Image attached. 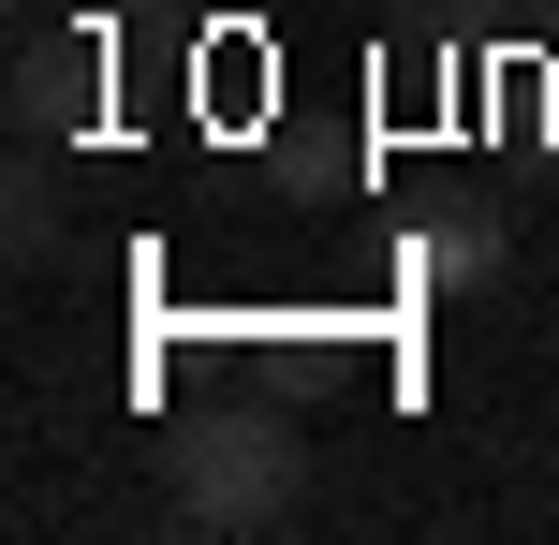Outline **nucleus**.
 I'll use <instances>...</instances> for the list:
<instances>
[{
  "instance_id": "obj_1",
  "label": "nucleus",
  "mask_w": 559,
  "mask_h": 545,
  "mask_svg": "<svg viewBox=\"0 0 559 545\" xmlns=\"http://www.w3.org/2000/svg\"><path fill=\"white\" fill-rule=\"evenodd\" d=\"M309 501V442L295 413L236 399V413H192V428L163 442V517L177 531H280Z\"/></svg>"
},
{
  "instance_id": "obj_4",
  "label": "nucleus",
  "mask_w": 559,
  "mask_h": 545,
  "mask_svg": "<svg viewBox=\"0 0 559 545\" xmlns=\"http://www.w3.org/2000/svg\"><path fill=\"white\" fill-rule=\"evenodd\" d=\"M0 236H15V265H45L59 251V192H45V147L15 163V192H0Z\"/></svg>"
},
{
  "instance_id": "obj_3",
  "label": "nucleus",
  "mask_w": 559,
  "mask_h": 545,
  "mask_svg": "<svg viewBox=\"0 0 559 545\" xmlns=\"http://www.w3.org/2000/svg\"><path fill=\"white\" fill-rule=\"evenodd\" d=\"M397 265H413V295H486L515 265V236H501V206H442V222H413Z\"/></svg>"
},
{
  "instance_id": "obj_2",
  "label": "nucleus",
  "mask_w": 559,
  "mask_h": 545,
  "mask_svg": "<svg viewBox=\"0 0 559 545\" xmlns=\"http://www.w3.org/2000/svg\"><path fill=\"white\" fill-rule=\"evenodd\" d=\"M104 118V29H29L15 45V147H59Z\"/></svg>"
},
{
  "instance_id": "obj_5",
  "label": "nucleus",
  "mask_w": 559,
  "mask_h": 545,
  "mask_svg": "<svg viewBox=\"0 0 559 545\" xmlns=\"http://www.w3.org/2000/svg\"><path fill=\"white\" fill-rule=\"evenodd\" d=\"M531 29H559V0H531Z\"/></svg>"
}]
</instances>
